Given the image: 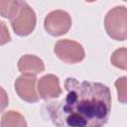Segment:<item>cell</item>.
I'll return each mask as SVG.
<instances>
[{"instance_id":"1","label":"cell","mask_w":127,"mask_h":127,"mask_svg":"<svg viewBox=\"0 0 127 127\" xmlns=\"http://www.w3.org/2000/svg\"><path fill=\"white\" fill-rule=\"evenodd\" d=\"M64 98L46 105L51 121L58 127H103L111 112V94L101 82L67 77Z\"/></svg>"},{"instance_id":"2","label":"cell","mask_w":127,"mask_h":127,"mask_svg":"<svg viewBox=\"0 0 127 127\" xmlns=\"http://www.w3.org/2000/svg\"><path fill=\"white\" fill-rule=\"evenodd\" d=\"M10 22L11 27L16 35L20 37L28 36L32 34L36 27V13L26 1L18 0L17 8L11 17Z\"/></svg>"},{"instance_id":"3","label":"cell","mask_w":127,"mask_h":127,"mask_svg":"<svg viewBox=\"0 0 127 127\" xmlns=\"http://www.w3.org/2000/svg\"><path fill=\"white\" fill-rule=\"evenodd\" d=\"M104 28L107 35L115 41L127 40V8L115 6L104 18Z\"/></svg>"},{"instance_id":"4","label":"cell","mask_w":127,"mask_h":127,"mask_svg":"<svg viewBox=\"0 0 127 127\" xmlns=\"http://www.w3.org/2000/svg\"><path fill=\"white\" fill-rule=\"evenodd\" d=\"M54 52L64 63L71 64L80 63L85 57L83 47L79 43L68 39L57 41L54 47Z\"/></svg>"},{"instance_id":"5","label":"cell","mask_w":127,"mask_h":127,"mask_svg":"<svg viewBox=\"0 0 127 127\" xmlns=\"http://www.w3.org/2000/svg\"><path fill=\"white\" fill-rule=\"evenodd\" d=\"M71 23V17L67 12L64 10H54L45 17L44 28L51 36L59 37L69 31Z\"/></svg>"},{"instance_id":"6","label":"cell","mask_w":127,"mask_h":127,"mask_svg":"<svg viewBox=\"0 0 127 127\" xmlns=\"http://www.w3.org/2000/svg\"><path fill=\"white\" fill-rule=\"evenodd\" d=\"M36 76L20 75L17 77L14 83V88L21 99L30 103L39 101L40 96L36 90Z\"/></svg>"},{"instance_id":"7","label":"cell","mask_w":127,"mask_h":127,"mask_svg":"<svg viewBox=\"0 0 127 127\" xmlns=\"http://www.w3.org/2000/svg\"><path fill=\"white\" fill-rule=\"evenodd\" d=\"M38 91L40 97L44 100L58 98L63 93L59 77L51 73L42 76L38 80Z\"/></svg>"},{"instance_id":"8","label":"cell","mask_w":127,"mask_h":127,"mask_svg":"<svg viewBox=\"0 0 127 127\" xmlns=\"http://www.w3.org/2000/svg\"><path fill=\"white\" fill-rule=\"evenodd\" d=\"M17 66L22 75L28 76H36L45 70V64L43 60L35 55L22 56L18 61Z\"/></svg>"},{"instance_id":"9","label":"cell","mask_w":127,"mask_h":127,"mask_svg":"<svg viewBox=\"0 0 127 127\" xmlns=\"http://www.w3.org/2000/svg\"><path fill=\"white\" fill-rule=\"evenodd\" d=\"M1 127H27V122L19 111L8 110L2 114Z\"/></svg>"},{"instance_id":"10","label":"cell","mask_w":127,"mask_h":127,"mask_svg":"<svg viewBox=\"0 0 127 127\" xmlns=\"http://www.w3.org/2000/svg\"><path fill=\"white\" fill-rule=\"evenodd\" d=\"M111 64L120 69L127 70V48H119L115 50L110 58Z\"/></svg>"},{"instance_id":"11","label":"cell","mask_w":127,"mask_h":127,"mask_svg":"<svg viewBox=\"0 0 127 127\" xmlns=\"http://www.w3.org/2000/svg\"><path fill=\"white\" fill-rule=\"evenodd\" d=\"M117 90V99L120 103H127V76H121L114 82Z\"/></svg>"},{"instance_id":"12","label":"cell","mask_w":127,"mask_h":127,"mask_svg":"<svg viewBox=\"0 0 127 127\" xmlns=\"http://www.w3.org/2000/svg\"><path fill=\"white\" fill-rule=\"evenodd\" d=\"M17 3H18V0H16V1L1 0L0 1V14H1V16L4 18L11 19L12 15L14 14V12L17 8Z\"/></svg>"}]
</instances>
